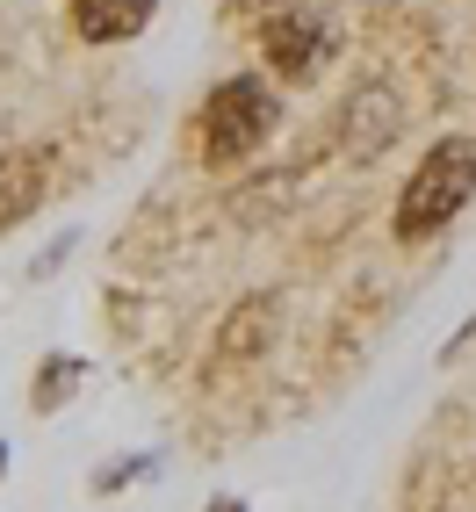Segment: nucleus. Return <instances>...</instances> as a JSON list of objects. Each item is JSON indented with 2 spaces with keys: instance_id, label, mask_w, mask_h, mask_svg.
Segmentation results:
<instances>
[{
  "instance_id": "1",
  "label": "nucleus",
  "mask_w": 476,
  "mask_h": 512,
  "mask_svg": "<svg viewBox=\"0 0 476 512\" xmlns=\"http://www.w3.org/2000/svg\"><path fill=\"white\" fill-rule=\"evenodd\" d=\"M469 195H476V145L469 138H440L412 166L404 195H397V238H433L448 217H462Z\"/></svg>"
},
{
  "instance_id": "2",
  "label": "nucleus",
  "mask_w": 476,
  "mask_h": 512,
  "mask_svg": "<svg viewBox=\"0 0 476 512\" xmlns=\"http://www.w3.org/2000/svg\"><path fill=\"white\" fill-rule=\"evenodd\" d=\"M267 130H275V87L238 73L224 80L210 101H202V159L210 166H238L267 145Z\"/></svg>"
},
{
  "instance_id": "3",
  "label": "nucleus",
  "mask_w": 476,
  "mask_h": 512,
  "mask_svg": "<svg viewBox=\"0 0 476 512\" xmlns=\"http://www.w3.org/2000/svg\"><path fill=\"white\" fill-rule=\"evenodd\" d=\"M260 51H267V65H275L282 80H311L318 65L332 58V29H325L318 15L289 8V15H275V22L260 29Z\"/></svg>"
},
{
  "instance_id": "4",
  "label": "nucleus",
  "mask_w": 476,
  "mask_h": 512,
  "mask_svg": "<svg viewBox=\"0 0 476 512\" xmlns=\"http://www.w3.org/2000/svg\"><path fill=\"white\" fill-rule=\"evenodd\" d=\"M152 22V0H73V29L80 44H123Z\"/></svg>"
},
{
  "instance_id": "5",
  "label": "nucleus",
  "mask_w": 476,
  "mask_h": 512,
  "mask_svg": "<svg viewBox=\"0 0 476 512\" xmlns=\"http://www.w3.org/2000/svg\"><path fill=\"white\" fill-rule=\"evenodd\" d=\"M44 202V152H0V224H22Z\"/></svg>"
},
{
  "instance_id": "6",
  "label": "nucleus",
  "mask_w": 476,
  "mask_h": 512,
  "mask_svg": "<svg viewBox=\"0 0 476 512\" xmlns=\"http://www.w3.org/2000/svg\"><path fill=\"white\" fill-rule=\"evenodd\" d=\"M267 325H275V296L238 303V311L224 318V339H217V368H231V361H253V354L267 347Z\"/></svg>"
},
{
  "instance_id": "7",
  "label": "nucleus",
  "mask_w": 476,
  "mask_h": 512,
  "mask_svg": "<svg viewBox=\"0 0 476 512\" xmlns=\"http://www.w3.org/2000/svg\"><path fill=\"white\" fill-rule=\"evenodd\" d=\"M390 130H397V101H390V87H368L354 109H347V145H354V159H376V152L390 145Z\"/></svg>"
},
{
  "instance_id": "8",
  "label": "nucleus",
  "mask_w": 476,
  "mask_h": 512,
  "mask_svg": "<svg viewBox=\"0 0 476 512\" xmlns=\"http://www.w3.org/2000/svg\"><path fill=\"white\" fill-rule=\"evenodd\" d=\"M80 375V361H44V375H37V412H51V404L65 397V383Z\"/></svg>"
}]
</instances>
